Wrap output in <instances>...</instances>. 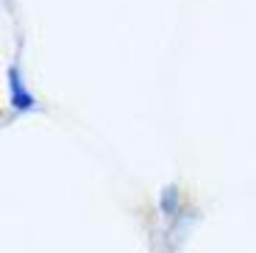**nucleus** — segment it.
<instances>
[{"instance_id": "nucleus-1", "label": "nucleus", "mask_w": 256, "mask_h": 253, "mask_svg": "<svg viewBox=\"0 0 256 253\" xmlns=\"http://www.w3.org/2000/svg\"><path fill=\"white\" fill-rule=\"evenodd\" d=\"M8 84H12V100H14V106H17V108H31L34 106V98H31V92L22 89V78H20L17 67L8 70Z\"/></svg>"}]
</instances>
